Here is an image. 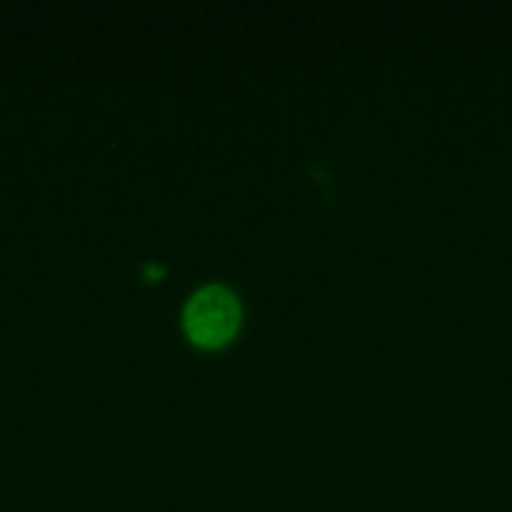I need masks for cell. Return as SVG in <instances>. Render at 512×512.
I'll return each mask as SVG.
<instances>
[{"mask_svg": "<svg viewBox=\"0 0 512 512\" xmlns=\"http://www.w3.org/2000/svg\"><path fill=\"white\" fill-rule=\"evenodd\" d=\"M240 325V305L223 285H208L190 298L185 308V330L203 348H220Z\"/></svg>", "mask_w": 512, "mask_h": 512, "instance_id": "1", "label": "cell"}]
</instances>
